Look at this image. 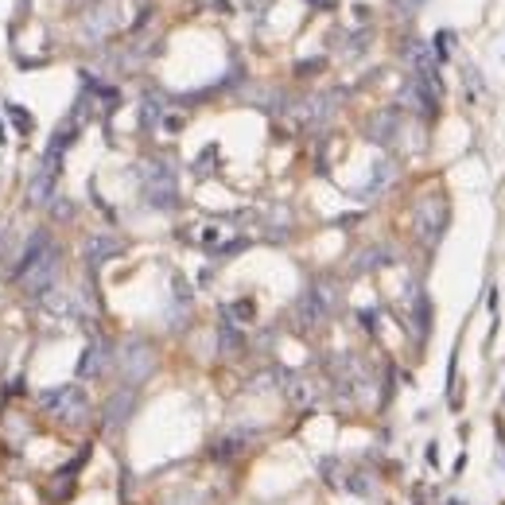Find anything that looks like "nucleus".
<instances>
[{
  "label": "nucleus",
  "instance_id": "1",
  "mask_svg": "<svg viewBox=\"0 0 505 505\" xmlns=\"http://www.w3.org/2000/svg\"><path fill=\"white\" fill-rule=\"evenodd\" d=\"M59 268H63L59 249L47 241V234H35L16 265V288L24 296H47L55 280H59Z\"/></svg>",
  "mask_w": 505,
  "mask_h": 505
},
{
  "label": "nucleus",
  "instance_id": "2",
  "mask_svg": "<svg viewBox=\"0 0 505 505\" xmlns=\"http://www.w3.org/2000/svg\"><path fill=\"white\" fill-rule=\"evenodd\" d=\"M43 409H47L63 428H82L90 420V397H86L78 385H63V389L43 393Z\"/></svg>",
  "mask_w": 505,
  "mask_h": 505
},
{
  "label": "nucleus",
  "instance_id": "3",
  "mask_svg": "<svg viewBox=\"0 0 505 505\" xmlns=\"http://www.w3.org/2000/svg\"><path fill=\"white\" fill-rule=\"evenodd\" d=\"M140 179H144V198H148L152 207L167 210L171 202H176V171H171V164L144 160L140 164Z\"/></svg>",
  "mask_w": 505,
  "mask_h": 505
},
{
  "label": "nucleus",
  "instance_id": "4",
  "mask_svg": "<svg viewBox=\"0 0 505 505\" xmlns=\"http://www.w3.org/2000/svg\"><path fill=\"white\" fill-rule=\"evenodd\" d=\"M117 369H121V378L128 385H140L148 373L156 369V354H152V346L148 342H140V338H128L121 350H117Z\"/></svg>",
  "mask_w": 505,
  "mask_h": 505
},
{
  "label": "nucleus",
  "instance_id": "5",
  "mask_svg": "<svg viewBox=\"0 0 505 505\" xmlns=\"http://www.w3.org/2000/svg\"><path fill=\"white\" fill-rule=\"evenodd\" d=\"M443 222H447L443 198H424L420 207H416V234H420L424 241H436L443 234Z\"/></svg>",
  "mask_w": 505,
  "mask_h": 505
},
{
  "label": "nucleus",
  "instance_id": "6",
  "mask_svg": "<svg viewBox=\"0 0 505 505\" xmlns=\"http://www.w3.org/2000/svg\"><path fill=\"white\" fill-rule=\"evenodd\" d=\"M121 253H125V241L113 237V234H94L86 241V265H94V268L113 261V257H121Z\"/></svg>",
  "mask_w": 505,
  "mask_h": 505
},
{
  "label": "nucleus",
  "instance_id": "7",
  "mask_svg": "<svg viewBox=\"0 0 505 505\" xmlns=\"http://www.w3.org/2000/svg\"><path fill=\"white\" fill-rule=\"evenodd\" d=\"M327 319V299H323V292H308L299 303H296V327L299 330H315Z\"/></svg>",
  "mask_w": 505,
  "mask_h": 505
},
{
  "label": "nucleus",
  "instance_id": "8",
  "mask_svg": "<svg viewBox=\"0 0 505 505\" xmlns=\"http://www.w3.org/2000/svg\"><path fill=\"white\" fill-rule=\"evenodd\" d=\"M133 404H136L133 389H117V393L109 397V404H106V424L109 428H125L128 416H133Z\"/></svg>",
  "mask_w": 505,
  "mask_h": 505
},
{
  "label": "nucleus",
  "instance_id": "9",
  "mask_svg": "<svg viewBox=\"0 0 505 505\" xmlns=\"http://www.w3.org/2000/svg\"><path fill=\"white\" fill-rule=\"evenodd\" d=\"M106 366H109V346L106 342H94L90 350L82 354V362H78V378L82 381H94V378H101V373H106Z\"/></svg>",
  "mask_w": 505,
  "mask_h": 505
},
{
  "label": "nucleus",
  "instance_id": "10",
  "mask_svg": "<svg viewBox=\"0 0 505 505\" xmlns=\"http://www.w3.org/2000/svg\"><path fill=\"white\" fill-rule=\"evenodd\" d=\"M393 133H397V113H378V117L369 121V128H366V136L373 140V144H389L393 140Z\"/></svg>",
  "mask_w": 505,
  "mask_h": 505
},
{
  "label": "nucleus",
  "instance_id": "11",
  "mask_svg": "<svg viewBox=\"0 0 505 505\" xmlns=\"http://www.w3.org/2000/svg\"><path fill=\"white\" fill-rule=\"evenodd\" d=\"M51 191H55V167H51V171L43 167L39 176L32 179V191H27V202H32V207H43V202H51Z\"/></svg>",
  "mask_w": 505,
  "mask_h": 505
},
{
  "label": "nucleus",
  "instance_id": "12",
  "mask_svg": "<svg viewBox=\"0 0 505 505\" xmlns=\"http://www.w3.org/2000/svg\"><path fill=\"white\" fill-rule=\"evenodd\" d=\"M288 397H292V404H311L315 400V385L303 381V378H292V381H288Z\"/></svg>",
  "mask_w": 505,
  "mask_h": 505
},
{
  "label": "nucleus",
  "instance_id": "13",
  "mask_svg": "<svg viewBox=\"0 0 505 505\" xmlns=\"http://www.w3.org/2000/svg\"><path fill=\"white\" fill-rule=\"evenodd\" d=\"M113 27V8H101L97 16H90L86 20V32H90V39H101Z\"/></svg>",
  "mask_w": 505,
  "mask_h": 505
},
{
  "label": "nucleus",
  "instance_id": "14",
  "mask_svg": "<svg viewBox=\"0 0 505 505\" xmlns=\"http://www.w3.org/2000/svg\"><path fill=\"white\" fill-rule=\"evenodd\" d=\"M164 505H202V494H195V490H176V494H167Z\"/></svg>",
  "mask_w": 505,
  "mask_h": 505
},
{
  "label": "nucleus",
  "instance_id": "15",
  "mask_svg": "<svg viewBox=\"0 0 505 505\" xmlns=\"http://www.w3.org/2000/svg\"><path fill=\"white\" fill-rule=\"evenodd\" d=\"M160 113H164V101L160 97L144 101V125H156V121H160Z\"/></svg>",
  "mask_w": 505,
  "mask_h": 505
},
{
  "label": "nucleus",
  "instance_id": "16",
  "mask_svg": "<svg viewBox=\"0 0 505 505\" xmlns=\"http://www.w3.org/2000/svg\"><path fill=\"white\" fill-rule=\"evenodd\" d=\"M381 253H385V249H373V253H362V257H366V261H358L354 268H358V272H366V268H378V265H385V261H389V257H381Z\"/></svg>",
  "mask_w": 505,
  "mask_h": 505
},
{
  "label": "nucleus",
  "instance_id": "17",
  "mask_svg": "<svg viewBox=\"0 0 505 505\" xmlns=\"http://www.w3.org/2000/svg\"><path fill=\"white\" fill-rule=\"evenodd\" d=\"M393 5H397L400 12H416V8H420V5H424V0H393Z\"/></svg>",
  "mask_w": 505,
  "mask_h": 505
}]
</instances>
